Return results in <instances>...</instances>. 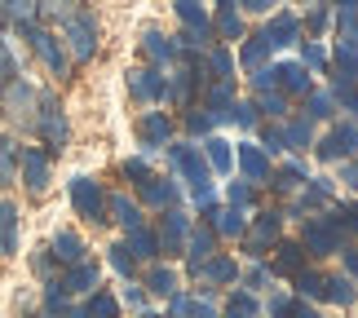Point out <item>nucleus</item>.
I'll return each instance as SVG.
<instances>
[{
  "mask_svg": "<svg viewBox=\"0 0 358 318\" xmlns=\"http://www.w3.org/2000/svg\"><path fill=\"white\" fill-rule=\"evenodd\" d=\"M336 142H341V150L345 155H358V124H336Z\"/></svg>",
  "mask_w": 358,
  "mask_h": 318,
  "instance_id": "obj_47",
  "label": "nucleus"
},
{
  "mask_svg": "<svg viewBox=\"0 0 358 318\" xmlns=\"http://www.w3.org/2000/svg\"><path fill=\"white\" fill-rule=\"evenodd\" d=\"M49 256L62 261V266H80V261H85V239H80L76 230H58L53 243H49Z\"/></svg>",
  "mask_w": 358,
  "mask_h": 318,
  "instance_id": "obj_13",
  "label": "nucleus"
},
{
  "mask_svg": "<svg viewBox=\"0 0 358 318\" xmlns=\"http://www.w3.org/2000/svg\"><path fill=\"white\" fill-rule=\"evenodd\" d=\"M62 40H66L71 62H89L93 53H98V18H93V9L85 5V0L62 18Z\"/></svg>",
  "mask_w": 358,
  "mask_h": 318,
  "instance_id": "obj_1",
  "label": "nucleus"
},
{
  "mask_svg": "<svg viewBox=\"0 0 358 318\" xmlns=\"http://www.w3.org/2000/svg\"><path fill=\"white\" fill-rule=\"evenodd\" d=\"M213 36L217 40H243V13L235 9V0H222V5H217Z\"/></svg>",
  "mask_w": 358,
  "mask_h": 318,
  "instance_id": "obj_17",
  "label": "nucleus"
},
{
  "mask_svg": "<svg viewBox=\"0 0 358 318\" xmlns=\"http://www.w3.org/2000/svg\"><path fill=\"white\" fill-rule=\"evenodd\" d=\"M327 296H332L336 301V305H354V301H358V287H354V279H327Z\"/></svg>",
  "mask_w": 358,
  "mask_h": 318,
  "instance_id": "obj_40",
  "label": "nucleus"
},
{
  "mask_svg": "<svg viewBox=\"0 0 358 318\" xmlns=\"http://www.w3.org/2000/svg\"><path fill=\"white\" fill-rule=\"evenodd\" d=\"M18 177V146L9 137H0V186H9Z\"/></svg>",
  "mask_w": 358,
  "mask_h": 318,
  "instance_id": "obj_34",
  "label": "nucleus"
},
{
  "mask_svg": "<svg viewBox=\"0 0 358 318\" xmlns=\"http://www.w3.org/2000/svg\"><path fill=\"white\" fill-rule=\"evenodd\" d=\"M226 318H239V314H226Z\"/></svg>",
  "mask_w": 358,
  "mask_h": 318,
  "instance_id": "obj_60",
  "label": "nucleus"
},
{
  "mask_svg": "<svg viewBox=\"0 0 358 318\" xmlns=\"http://www.w3.org/2000/svg\"><path fill=\"white\" fill-rule=\"evenodd\" d=\"M270 40H266V31H257V36H248V45H243V53H239V58H243V66H248V71H261V66H266V58H270Z\"/></svg>",
  "mask_w": 358,
  "mask_h": 318,
  "instance_id": "obj_25",
  "label": "nucleus"
},
{
  "mask_svg": "<svg viewBox=\"0 0 358 318\" xmlns=\"http://www.w3.org/2000/svg\"><path fill=\"white\" fill-rule=\"evenodd\" d=\"M332 226H336V230H354V234H358V203H341V208L332 212Z\"/></svg>",
  "mask_w": 358,
  "mask_h": 318,
  "instance_id": "obj_46",
  "label": "nucleus"
},
{
  "mask_svg": "<svg viewBox=\"0 0 358 318\" xmlns=\"http://www.w3.org/2000/svg\"><path fill=\"white\" fill-rule=\"evenodd\" d=\"M203 159H208V168H217V173H230V168H235L230 142H222V137H208V142H203Z\"/></svg>",
  "mask_w": 358,
  "mask_h": 318,
  "instance_id": "obj_27",
  "label": "nucleus"
},
{
  "mask_svg": "<svg viewBox=\"0 0 358 318\" xmlns=\"http://www.w3.org/2000/svg\"><path fill=\"white\" fill-rule=\"evenodd\" d=\"M266 283H270V270L266 266H252V270L243 274V287H248V292H257V287H266Z\"/></svg>",
  "mask_w": 358,
  "mask_h": 318,
  "instance_id": "obj_53",
  "label": "nucleus"
},
{
  "mask_svg": "<svg viewBox=\"0 0 358 318\" xmlns=\"http://www.w3.org/2000/svg\"><path fill=\"white\" fill-rule=\"evenodd\" d=\"M213 247H217V234H213V226H199V230H190V239H186V256H190V266H199V261L217 256Z\"/></svg>",
  "mask_w": 358,
  "mask_h": 318,
  "instance_id": "obj_21",
  "label": "nucleus"
},
{
  "mask_svg": "<svg viewBox=\"0 0 358 318\" xmlns=\"http://www.w3.org/2000/svg\"><path fill=\"white\" fill-rule=\"evenodd\" d=\"M195 270V279L203 274V279H213V283H235L239 279V266L230 256H208V261H199V266H190Z\"/></svg>",
  "mask_w": 358,
  "mask_h": 318,
  "instance_id": "obj_18",
  "label": "nucleus"
},
{
  "mask_svg": "<svg viewBox=\"0 0 358 318\" xmlns=\"http://www.w3.org/2000/svg\"><path fill=\"white\" fill-rule=\"evenodd\" d=\"M36 98H40V93L27 85L22 75H18V80H9V85H5V110H9V120L31 129V124H36Z\"/></svg>",
  "mask_w": 358,
  "mask_h": 318,
  "instance_id": "obj_7",
  "label": "nucleus"
},
{
  "mask_svg": "<svg viewBox=\"0 0 358 318\" xmlns=\"http://www.w3.org/2000/svg\"><path fill=\"white\" fill-rule=\"evenodd\" d=\"M106 212H115V221H120L124 230H137V226H142V208L129 203L124 195H106Z\"/></svg>",
  "mask_w": 358,
  "mask_h": 318,
  "instance_id": "obj_26",
  "label": "nucleus"
},
{
  "mask_svg": "<svg viewBox=\"0 0 358 318\" xmlns=\"http://www.w3.org/2000/svg\"><path fill=\"white\" fill-rule=\"evenodd\" d=\"M146 287H150L155 296H177V274H173V270H150V274H146Z\"/></svg>",
  "mask_w": 358,
  "mask_h": 318,
  "instance_id": "obj_38",
  "label": "nucleus"
},
{
  "mask_svg": "<svg viewBox=\"0 0 358 318\" xmlns=\"http://www.w3.org/2000/svg\"><path fill=\"white\" fill-rule=\"evenodd\" d=\"M111 266H115V274H124V279H133V270H137V256L129 252V243H115V247H111Z\"/></svg>",
  "mask_w": 358,
  "mask_h": 318,
  "instance_id": "obj_42",
  "label": "nucleus"
},
{
  "mask_svg": "<svg viewBox=\"0 0 358 318\" xmlns=\"http://www.w3.org/2000/svg\"><path fill=\"white\" fill-rule=\"evenodd\" d=\"M336 155H345L341 142H336V137H323V142H319V159H336Z\"/></svg>",
  "mask_w": 358,
  "mask_h": 318,
  "instance_id": "obj_54",
  "label": "nucleus"
},
{
  "mask_svg": "<svg viewBox=\"0 0 358 318\" xmlns=\"http://www.w3.org/2000/svg\"><path fill=\"white\" fill-rule=\"evenodd\" d=\"M71 208L85 221H106V195L93 177H71Z\"/></svg>",
  "mask_w": 358,
  "mask_h": 318,
  "instance_id": "obj_6",
  "label": "nucleus"
},
{
  "mask_svg": "<svg viewBox=\"0 0 358 318\" xmlns=\"http://www.w3.org/2000/svg\"><path fill=\"white\" fill-rule=\"evenodd\" d=\"M76 5H80V0H36V13H40V18H49V22H62Z\"/></svg>",
  "mask_w": 358,
  "mask_h": 318,
  "instance_id": "obj_39",
  "label": "nucleus"
},
{
  "mask_svg": "<svg viewBox=\"0 0 358 318\" xmlns=\"http://www.w3.org/2000/svg\"><path fill=\"white\" fill-rule=\"evenodd\" d=\"M142 49H146V58H155V62H173L177 58V45L169 36H159V31H146L142 36Z\"/></svg>",
  "mask_w": 358,
  "mask_h": 318,
  "instance_id": "obj_32",
  "label": "nucleus"
},
{
  "mask_svg": "<svg viewBox=\"0 0 358 318\" xmlns=\"http://www.w3.org/2000/svg\"><path fill=\"white\" fill-rule=\"evenodd\" d=\"M208 71H213V80H222V85L235 80V58H230V49H213L208 53Z\"/></svg>",
  "mask_w": 358,
  "mask_h": 318,
  "instance_id": "obj_35",
  "label": "nucleus"
},
{
  "mask_svg": "<svg viewBox=\"0 0 358 318\" xmlns=\"http://www.w3.org/2000/svg\"><path fill=\"white\" fill-rule=\"evenodd\" d=\"M301 247L310 256H332L341 252V230L332 226V217H310L306 230H301Z\"/></svg>",
  "mask_w": 358,
  "mask_h": 318,
  "instance_id": "obj_5",
  "label": "nucleus"
},
{
  "mask_svg": "<svg viewBox=\"0 0 358 318\" xmlns=\"http://www.w3.org/2000/svg\"><path fill=\"white\" fill-rule=\"evenodd\" d=\"M239 168H243V182H266L270 177V155L257 142H243L239 146Z\"/></svg>",
  "mask_w": 358,
  "mask_h": 318,
  "instance_id": "obj_15",
  "label": "nucleus"
},
{
  "mask_svg": "<svg viewBox=\"0 0 358 318\" xmlns=\"http://www.w3.org/2000/svg\"><path fill=\"white\" fill-rule=\"evenodd\" d=\"M306 270V247L301 243H279V256H274V266H270V274H296Z\"/></svg>",
  "mask_w": 358,
  "mask_h": 318,
  "instance_id": "obj_22",
  "label": "nucleus"
},
{
  "mask_svg": "<svg viewBox=\"0 0 358 318\" xmlns=\"http://www.w3.org/2000/svg\"><path fill=\"white\" fill-rule=\"evenodd\" d=\"M213 124H217V120L203 115V110H190V115H186V129H190V133H213Z\"/></svg>",
  "mask_w": 358,
  "mask_h": 318,
  "instance_id": "obj_52",
  "label": "nucleus"
},
{
  "mask_svg": "<svg viewBox=\"0 0 358 318\" xmlns=\"http://www.w3.org/2000/svg\"><path fill=\"white\" fill-rule=\"evenodd\" d=\"M129 93L137 102H159L169 93V85H164L159 71H129Z\"/></svg>",
  "mask_w": 358,
  "mask_h": 318,
  "instance_id": "obj_14",
  "label": "nucleus"
},
{
  "mask_svg": "<svg viewBox=\"0 0 358 318\" xmlns=\"http://www.w3.org/2000/svg\"><path fill=\"white\" fill-rule=\"evenodd\" d=\"M169 318H217L208 301H190V296H173Z\"/></svg>",
  "mask_w": 358,
  "mask_h": 318,
  "instance_id": "obj_31",
  "label": "nucleus"
},
{
  "mask_svg": "<svg viewBox=\"0 0 358 318\" xmlns=\"http://www.w3.org/2000/svg\"><path fill=\"white\" fill-rule=\"evenodd\" d=\"M283 318H323L314 305H306V301H292L287 296V305H283Z\"/></svg>",
  "mask_w": 358,
  "mask_h": 318,
  "instance_id": "obj_50",
  "label": "nucleus"
},
{
  "mask_svg": "<svg viewBox=\"0 0 358 318\" xmlns=\"http://www.w3.org/2000/svg\"><path fill=\"white\" fill-rule=\"evenodd\" d=\"M261 110H266V115H274V120H279V115H287V102L279 98V93H274V98H270V93H261V102H257Z\"/></svg>",
  "mask_w": 358,
  "mask_h": 318,
  "instance_id": "obj_51",
  "label": "nucleus"
},
{
  "mask_svg": "<svg viewBox=\"0 0 358 318\" xmlns=\"http://www.w3.org/2000/svg\"><path fill=\"white\" fill-rule=\"evenodd\" d=\"M296 36H301V22L292 18V13H279V18H270V27H266V40H270L274 49L296 45Z\"/></svg>",
  "mask_w": 358,
  "mask_h": 318,
  "instance_id": "obj_20",
  "label": "nucleus"
},
{
  "mask_svg": "<svg viewBox=\"0 0 358 318\" xmlns=\"http://www.w3.org/2000/svg\"><path fill=\"white\" fill-rule=\"evenodd\" d=\"M58 283H62L66 296H76V292H98V266L85 256L80 266H66V274H62Z\"/></svg>",
  "mask_w": 358,
  "mask_h": 318,
  "instance_id": "obj_11",
  "label": "nucleus"
},
{
  "mask_svg": "<svg viewBox=\"0 0 358 318\" xmlns=\"http://www.w3.org/2000/svg\"><path fill=\"white\" fill-rule=\"evenodd\" d=\"M208 217H217L213 234H226V239H243V234H248V221H243L239 208H222V212H208Z\"/></svg>",
  "mask_w": 358,
  "mask_h": 318,
  "instance_id": "obj_24",
  "label": "nucleus"
},
{
  "mask_svg": "<svg viewBox=\"0 0 358 318\" xmlns=\"http://www.w3.org/2000/svg\"><path fill=\"white\" fill-rule=\"evenodd\" d=\"M0 5H5V13L18 27H27V22H36V0H0Z\"/></svg>",
  "mask_w": 358,
  "mask_h": 318,
  "instance_id": "obj_41",
  "label": "nucleus"
},
{
  "mask_svg": "<svg viewBox=\"0 0 358 318\" xmlns=\"http://www.w3.org/2000/svg\"><path fill=\"white\" fill-rule=\"evenodd\" d=\"M22 31H27V40H31L36 58L45 62V66H49V71L58 75V80H62L66 71H71V53H66V45H62V40L53 36V31H45V27H36V22H27Z\"/></svg>",
  "mask_w": 358,
  "mask_h": 318,
  "instance_id": "obj_3",
  "label": "nucleus"
},
{
  "mask_svg": "<svg viewBox=\"0 0 358 318\" xmlns=\"http://www.w3.org/2000/svg\"><path fill=\"white\" fill-rule=\"evenodd\" d=\"M31 129L45 137L49 150H62V146H66L71 129H66V115H62V106H58V98H53V93H40V98H36V124H31Z\"/></svg>",
  "mask_w": 358,
  "mask_h": 318,
  "instance_id": "obj_2",
  "label": "nucleus"
},
{
  "mask_svg": "<svg viewBox=\"0 0 358 318\" xmlns=\"http://www.w3.org/2000/svg\"><path fill=\"white\" fill-rule=\"evenodd\" d=\"M142 318H169V314H142Z\"/></svg>",
  "mask_w": 358,
  "mask_h": 318,
  "instance_id": "obj_59",
  "label": "nucleus"
},
{
  "mask_svg": "<svg viewBox=\"0 0 358 318\" xmlns=\"http://www.w3.org/2000/svg\"><path fill=\"white\" fill-rule=\"evenodd\" d=\"M18 177L27 182V190H31V195H45V190H49V177H53L49 150H40V146H18Z\"/></svg>",
  "mask_w": 358,
  "mask_h": 318,
  "instance_id": "obj_4",
  "label": "nucleus"
},
{
  "mask_svg": "<svg viewBox=\"0 0 358 318\" xmlns=\"http://www.w3.org/2000/svg\"><path fill=\"white\" fill-rule=\"evenodd\" d=\"M169 137H173V120H169V115H159V110H150V115H142V124H137V142H142L146 150L164 146Z\"/></svg>",
  "mask_w": 358,
  "mask_h": 318,
  "instance_id": "obj_12",
  "label": "nucleus"
},
{
  "mask_svg": "<svg viewBox=\"0 0 358 318\" xmlns=\"http://www.w3.org/2000/svg\"><path fill=\"white\" fill-rule=\"evenodd\" d=\"M332 115H336L332 93H310V120H332Z\"/></svg>",
  "mask_w": 358,
  "mask_h": 318,
  "instance_id": "obj_44",
  "label": "nucleus"
},
{
  "mask_svg": "<svg viewBox=\"0 0 358 318\" xmlns=\"http://www.w3.org/2000/svg\"><path fill=\"white\" fill-rule=\"evenodd\" d=\"M301 66H306V71H323V66H327V53L314 45V40H306V45H301Z\"/></svg>",
  "mask_w": 358,
  "mask_h": 318,
  "instance_id": "obj_45",
  "label": "nucleus"
},
{
  "mask_svg": "<svg viewBox=\"0 0 358 318\" xmlns=\"http://www.w3.org/2000/svg\"><path fill=\"white\" fill-rule=\"evenodd\" d=\"M177 18L186 27V45H203L213 36V18L203 9V0H177Z\"/></svg>",
  "mask_w": 358,
  "mask_h": 318,
  "instance_id": "obj_8",
  "label": "nucleus"
},
{
  "mask_svg": "<svg viewBox=\"0 0 358 318\" xmlns=\"http://www.w3.org/2000/svg\"><path fill=\"white\" fill-rule=\"evenodd\" d=\"M274 75H279V89L296 93V98H306V93H310V71H306L301 62H283V66H274Z\"/></svg>",
  "mask_w": 358,
  "mask_h": 318,
  "instance_id": "obj_19",
  "label": "nucleus"
},
{
  "mask_svg": "<svg viewBox=\"0 0 358 318\" xmlns=\"http://www.w3.org/2000/svg\"><path fill=\"white\" fill-rule=\"evenodd\" d=\"M261 150H266V155H279V150H287L279 124H261Z\"/></svg>",
  "mask_w": 358,
  "mask_h": 318,
  "instance_id": "obj_43",
  "label": "nucleus"
},
{
  "mask_svg": "<svg viewBox=\"0 0 358 318\" xmlns=\"http://www.w3.org/2000/svg\"><path fill=\"white\" fill-rule=\"evenodd\" d=\"M341 177H345V182H350V186L358 190V164H350V168H345V173H341Z\"/></svg>",
  "mask_w": 358,
  "mask_h": 318,
  "instance_id": "obj_57",
  "label": "nucleus"
},
{
  "mask_svg": "<svg viewBox=\"0 0 358 318\" xmlns=\"http://www.w3.org/2000/svg\"><path fill=\"white\" fill-rule=\"evenodd\" d=\"M341 261H345L350 279H358V247H345V252H341Z\"/></svg>",
  "mask_w": 358,
  "mask_h": 318,
  "instance_id": "obj_55",
  "label": "nucleus"
},
{
  "mask_svg": "<svg viewBox=\"0 0 358 318\" xmlns=\"http://www.w3.org/2000/svg\"><path fill=\"white\" fill-rule=\"evenodd\" d=\"M230 314H239V318H252V314H257V301H252V292H235V296H230Z\"/></svg>",
  "mask_w": 358,
  "mask_h": 318,
  "instance_id": "obj_49",
  "label": "nucleus"
},
{
  "mask_svg": "<svg viewBox=\"0 0 358 318\" xmlns=\"http://www.w3.org/2000/svg\"><path fill=\"white\" fill-rule=\"evenodd\" d=\"M155 239H159V252H164V256H177V252L186 247V239H190V221L177 212V208H173V212H164Z\"/></svg>",
  "mask_w": 358,
  "mask_h": 318,
  "instance_id": "obj_9",
  "label": "nucleus"
},
{
  "mask_svg": "<svg viewBox=\"0 0 358 318\" xmlns=\"http://www.w3.org/2000/svg\"><path fill=\"white\" fill-rule=\"evenodd\" d=\"M235 5H243L248 13H270V5H274V0H235Z\"/></svg>",
  "mask_w": 358,
  "mask_h": 318,
  "instance_id": "obj_56",
  "label": "nucleus"
},
{
  "mask_svg": "<svg viewBox=\"0 0 358 318\" xmlns=\"http://www.w3.org/2000/svg\"><path fill=\"white\" fill-rule=\"evenodd\" d=\"M296 292L310 296V301H319V296H327V279H323V274H314V270H301L296 274Z\"/></svg>",
  "mask_w": 358,
  "mask_h": 318,
  "instance_id": "obj_36",
  "label": "nucleus"
},
{
  "mask_svg": "<svg viewBox=\"0 0 358 318\" xmlns=\"http://www.w3.org/2000/svg\"><path fill=\"white\" fill-rule=\"evenodd\" d=\"M85 310H89V318H120V301L111 292H93V301Z\"/></svg>",
  "mask_w": 358,
  "mask_h": 318,
  "instance_id": "obj_37",
  "label": "nucleus"
},
{
  "mask_svg": "<svg viewBox=\"0 0 358 318\" xmlns=\"http://www.w3.org/2000/svg\"><path fill=\"white\" fill-rule=\"evenodd\" d=\"M137 190H142V203H150V208H169V212L177 208V199H182V195H177V186L164 182V177H146Z\"/></svg>",
  "mask_w": 358,
  "mask_h": 318,
  "instance_id": "obj_16",
  "label": "nucleus"
},
{
  "mask_svg": "<svg viewBox=\"0 0 358 318\" xmlns=\"http://www.w3.org/2000/svg\"><path fill=\"white\" fill-rule=\"evenodd\" d=\"M226 199H230V208H248V203H252V186H248V182H235V186H230L226 190Z\"/></svg>",
  "mask_w": 358,
  "mask_h": 318,
  "instance_id": "obj_48",
  "label": "nucleus"
},
{
  "mask_svg": "<svg viewBox=\"0 0 358 318\" xmlns=\"http://www.w3.org/2000/svg\"><path fill=\"white\" fill-rule=\"evenodd\" d=\"M270 182H274V190H283V195H287V190H296L301 182H310V177H306V164L292 159V164H283L279 173H270Z\"/></svg>",
  "mask_w": 358,
  "mask_h": 318,
  "instance_id": "obj_30",
  "label": "nucleus"
},
{
  "mask_svg": "<svg viewBox=\"0 0 358 318\" xmlns=\"http://www.w3.org/2000/svg\"><path fill=\"white\" fill-rule=\"evenodd\" d=\"M283 142H287V150H310V146H314L310 120H287V124H283Z\"/></svg>",
  "mask_w": 358,
  "mask_h": 318,
  "instance_id": "obj_28",
  "label": "nucleus"
},
{
  "mask_svg": "<svg viewBox=\"0 0 358 318\" xmlns=\"http://www.w3.org/2000/svg\"><path fill=\"white\" fill-rule=\"evenodd\" d=\"M0 252H18V208L0 199Z\"/></svg>",
  "mask_w": 358,
  "mask_h": 318,
  "instance_id": "obj_23",
  "label": "nucleus"
},
{
  "mask_svg": "<svg viewBox=\"0 0 358 318\" xmlns=\"http://www.w3.org/2000/svg\"><path fill=\"white\" fill-rule=\"evenodd\" d=\"M129 252H133L137 261H155V256H159V239H155L150 230L137 226V230H129Z\"/></svg>",
  "mask_w": 358,
  "mask_h": 318,
  "instance_id": "obj_29",
  "label": "nucleus"
},
{
  "mask_svg": "<svg viewBox=\"0 0 358 318\" xmlns=\"http://www.w3.org/2000/svg\"><path fill=\"white\" fill-rule=\"evenodd\" d=\"M230 106H235V89L217 80V85L208 89V110H213V120H230Z\"/></svg>",
  "mask_w": 358,
  "mask_h": 318,
  "instance_id": "obj_33",
  "label": "nucleus"
},
{
  "mask_svg": "<svg viewBox=\"0 0 358 318\" xmlns=\"http://www.w3.org/2000/svg\"><path fill=\"white\" fill-rule=\"evenodd\" d=\"M62 318H89V310H85V305H66V314H62Z\"/></svg>",
  "mask_w": 358,
  "mask_h": 318,
  "instance_id": "obj_58",
  "label": "nucleus"
},
{
  "mask_svg": "<svg viewBox=\"0 0 358 318\" xmlns=\"http://www.w3.org/2000/svg\"><path fill=\"white\" fill-rule=\"evenodd\" d=\"M274 239H279V212H261L252 234H243V252L248 256H261V252H266V243H274Z\"/></svg>",
  "mask_w": 358,
  "mask_h": 318,
  "instance_id": "obj_10",
  "label": "nucleus"
}]
</instances>
